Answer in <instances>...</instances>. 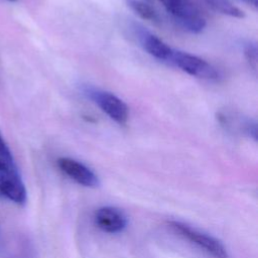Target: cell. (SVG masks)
Returning a JSON list of instances; mask_svg holds the SVG:
<instances>
[{"instance_id": "cell-11", "label": "cell", "mask_w": 258, "mask_h": 258, "mask_svg": "<svg viewBox=\"0 0 258 258\" xmlns=\"http://www.w3.org/2000/svg\"><path fill=\"white\" fill-rule=\"evenodd\" d=\"M244 56L249 67L256 73L258 63V49L256 42L248 41L244 44Z\"/></svg>"}, {"instance_id": "cell-6", "label": "cell", "mask_w": 258, "mask_h": 258, "mask_svg": "<svg viewBox=\"0 0 258 258\" xmlns=\"http://www.w3.org/2000/svg\"><path fill=\"white\" fill-rule=\"evenodd\" d=\"M94 221L99 229L110 234L120 233L127 227L125 214L121 210L111 206L99 208L95 213Z\"/></svg>"}, {"instance_id": "cell-10", "label": "cell", "mask_w": 258, "mask_h": 258, "mask_svg": "<svg viewBox=\"0 0 258 258\" xmlns=\"http://www.w3.org/2000/svg\"><path fill=\"white\" fill-rule=\"evenodd\" d=\"M127 6L140 18L152 23H159L160 18L156 10L141 0H126Z\"/></svg>"}, {"instance_id": "cell-2", "label": "cell", "mask_w": 258, "mask_h": 258, "mask_svg": "<svg viewBox=\"0 0 258 258\" xmlns=\"http://www.w3.org/2000/svg\"><path fill=\"white\" fill-rule=\"evenodd\" d=\"M83 94L95 103L110 119L119 125L127 123L129 118V109L123 100L115 94L95 88L92 86H84Z\"/></svg>"}, {"instance_id": "cell-7", "label": "cell", "mask_w": 258, "mask_h": 258, "mask_svg": "<svg viewBox=\"0 0 258 258\" xmlns=\"http://www.w3.org/2000/svg\"><path fill=\"white\" fill-rule=\"evenodd\" d=\"M137 37L141 46L150 55H152L158 60L169 63L173 52L172 47H170L167 43H165L156 35L144 29H139L137 31Z\"/></svg>"}, {"instance_id": "cell-5", "label": "cell", "mask_w": 258, "mask_h": 258, "mask_svg": "<svg viewBox=\"0 0 258 258\" xmlns=\"http://www.w3.org/2000/svg\"><path fill=\"white\" fill-rule=\"evenodd\" d=\"M57 166L60 171L83 186L94 188L100 184L98 175L90 167L76 159L60 157L57 159Z\"/></svg>"}, {"instance_id": "cell-12", "label": "cell", "mask_w": 258, "mask_h": 258, "mask_svg": "<svg viewBox=\"0 0 258 258\" xmlns=\"http://www.w3.org/2000/svg\"><path fill=\"white\" fill-rule=\"evenodd\" d=\"M238 1H240V2L244 3L245 5H247V6L251 7V8H253L254 10H256V9H257V6H258V4H257V0H238Z\"/></svg>"}, {"instance_id": "cell-8", "label": "cell", "mask_w": 258, "mask_h": 258, "mask_svg": "<svg viewBox=\"0 0 258 258\" xmlns=\"http://www.w3.org/2000/svg\"><path fill=\"white\" fill-rule=\"evenodd\" d=\"M19 174L13 155L0 132V176Z\"/></svg>"}, {"instance_id": "cell-4", "label": "cell", "mask_w": 258, "mask_h": 258, "mask_svg": "<svg viewBox=\"0 0 258 258\" xmlns=\"http://www.w3.org/2000/svg\"><path fill=\"white\" fill-rule=\"evenodd\" d=\"M169 63L177 67L182 72L199 79L219 81L221 78V74L216 67H214L206 59L189 52L173 49Z\"/></svg>"}, {"instance_id": "cell-13", "label": "cell", "mask_w": 258, "mask_h": 258, "mask_svg": "<svg viewBox=\"0 0 258 258\" xmlns=\"http://www.w3.org/2000/svg\"><path fill=\"white\" fill-rule=\"evenodd\" d=\"M5 1H9V2H13V1H15V0H5Z\"/></svg>"}, {"instance_id": "cell-9", "label": "cell", "mask_w": 258, "mask_h": 258, "mask_svg": "<svg viewBox=\"0 0 258 258\" xmlns=\"http://www.w3.org/2000/svg\"><path fill=\"white\" fill-rule=\"evenodd\" d=\"M205 5L214 10L215 12L221 13L234 18H244V12L234 5L230 0H201Z\"/></svg>"}, {"instance_id": "cell-1", "label": "cell", "mask_w": 258, "mask_h": 258, "mask_svg": "<svg viewBox=\"0 0 258 258\" xmlns=\"http://www.w3.org/2000/svg\"><path fill=\"white\" fill-rule=\"evenodd\" d=\"M173 20L183 29L191 33L202 32L206 18L192 0H159Z\"/></svg>"}, {"instance_id": "cell-3", "label": "cell", "mask_w": 258, "mask_h": 258, "mask_svg": "<svg viewBox=\"0 0 258 258\" xmlns=\"http://www.w3.org/2000/svg\"><path fill=\"white\" fill-rule=\"evenodd\" d=\"M168 227L176 235L195 244L214 258H229L226 247L217 238L178 221L168 222Z\"/></svg>"}]
</instances>
